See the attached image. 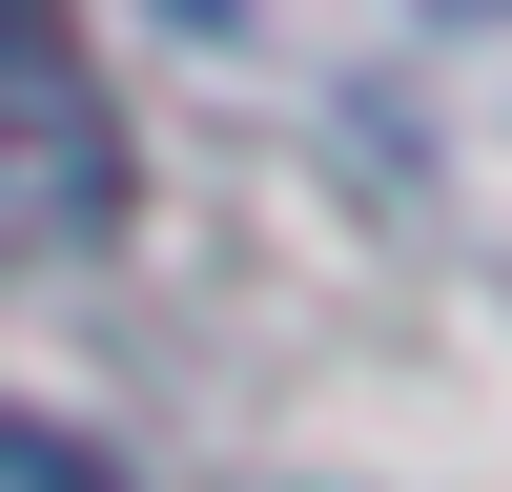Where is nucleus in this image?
Listing matches in <instances>:
<instances>
[{"label":"nucleus","instance_id":"2","mask_svg":"<svg viewBox=\"0 0 512 492\" xmlns=\"http://www.w3.org/2000/svg\"><path fill=\"white\" fill-rule=\"evenodd\" d=\"M0 472H21V492H103V472H82L62 431H0Z\"/></svg>","mask_w":512,"mask_h":492},{"label":"nucleus","instance_id":"3","mask_svg":"<svg viewBox=\"0 0 512 492\" xmlns=\"http://www.w3.org/2000/svg\"><path fill=\"white\" fill-rule=\"evenodd\" d=\"M164 21H246V0H164Z\"/></svg>","mask_w":512,"mask_h":492},{"label":"nucleus","instance_id":"4","mask_svg":"<svg viewBox=\"0 0 512 492\" xmlns=\"http://www.w3.org/2000/svg\"><path fill=\"white\" fill-rule=\"evenodd\" d=\"M451 21H512V0H451Z\"/></svg>","mask_w":512,"mask_h":492},{"label":"nucleus","instance_id":"1","mask_svg":"<svg viewBox=\"0 0 512 492\" xmlns=\"http://www.w3.org/2000/svg\"><path fill=\"white\" fill-rule=\"evenodd\" d=\"M0 164L41 205H103V123H82V41L62 0H0Z\"/></svg>","mask_w":512,"mask_h":492}]
</instances>
